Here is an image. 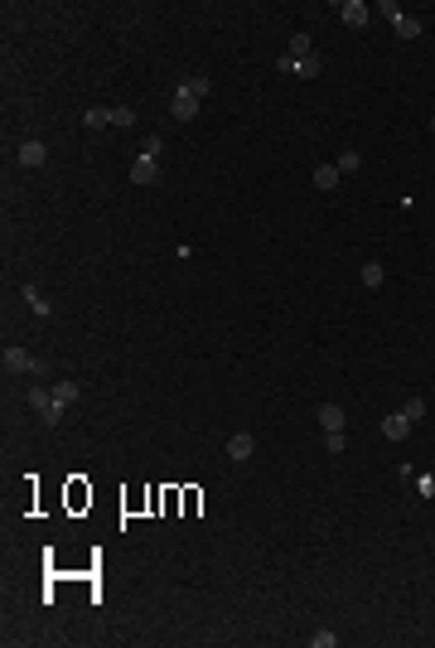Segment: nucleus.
Masks as SVG:
<instances>
[{"label":"nucleus","instance_id":"8","mask_svg":"<svg viewBox=\"0 0 435 648\" xmlns=\"http://www.w3.org/2000/svg\"><path fill=\"white\" fill-rule=\"evenodd\" d=\"M155 175H160V160H145V155H140V160L131 165V179H136V184H155Z\"/></svg>","mask_w":435,"mask_h":648},{"label":"nucleus","instance_id":"3","mask_svg":"<svg viewBox=\"0 0 435 648\" xmlns=\"http://www.w3.org/2000/svg\"><path fill=\"white\" fill-rule=\"evenodd\" d=\"M338 19H343L348 29H363V24H368V5H363V0H343V5H338Z\"/></svg>","mask_w":435,"mask_h":648},{"label":"nucleus","instance_id":"16","mask_svg":"<svg viewBox=\"0 0 435 648\" xmlns=\"http://www.w3.org/2000/svg\"><path fill=\"white\" fill-rule=\"evenodd\" d=\"M179 88H184V92H194V97H199V102H204V97H208V92H213V83H208V78H184V83H179Z\"/></svg>","mask_w":435,"mask_h":648},{"label":"nucleus","instance_id":"15","mask_svg":"<svg viewBox=\"0 0 435 648\" xmlns=\"http://www.w3.org/2000/svg\"><path fill=\"white\" fill-rule=\"evenodd\" d=\"M295 73H300V78H320V73H325V58H315V54H310V58H300V63H295Z\"/></svg>","mask_w":435,"mask_h":648},{"label":"nucleus","instance_id":"22","mask_svg":"<svg viewBox=\"0 0 435 648\" xmlns=\"http://www.w3.org/2000/svg\"><path fill=\"white\" fill-rule=\"evenodd\" d=\"M111 126H136V111H131V107H111Z\"/></svg>","mask_w":435,"mask_h":648},{"label":"nucleus","instance_id":"1","mask_svg":"<svg viewBox=\"0 0 435 648\" xmlns=\"http://www.w3.org/2000/svg\"><path fill=\"white\" fill-rule=\"evenodd\" d=\"M29 407L39 412V421H49V426H58V416H63V407L54 402V392H44V387H34L29 392Z\"/></svg>","mask_w":435,"mask_h":648},{"label":"nucleus","instance_id":"7","mask_svg":"<svg viewBox=\"0 0 435 648\" xmlns=\"http://www.w3.org/2000/svg\"><path fill=\"white\" fill-rule=\"evenodd\" d=\"M252 450H256V440H252L247 431H237L232 440H227V460H237V464H242V460H252Z\"/></svg>","mask_w":435,"mask_h":648},{"label":"nucleus","instance_id":"10","mask_svg":"<svg viewBox=\"0 0 435 648\" xmlns=\"http://www.w3.org/2000/svg\"><path fill=\"white\" fill-rule=\"evenodd\" d=\"M392 29H397V34H402V39H421V34H426V24H421V19H416V15H402V19H397V24H392Z\"/></svg>","mask_w":435,"mask_h":648},{"label":"nucleus","instance_id":"20","mask_svg":"<svg viewBox=\"0 0 435 648\" xmlns=\"http://www.w3.org/2000/svg\"><path fill=\"white\" fill-rule=\"evenodd\" d=\"M358 165H363L358 150H343V155H338V175H348V170H358Z\"/></svg>","mask_w":435,"mask_h":648},{"label":"nucleus","instance_id":"13","mask_svg":"<svg viewBox=\"0 0 435 648\" xmlns=\"http://www.w3.org/2000/svg\"><path fill=\"white\" fill-rule=\"evenodd\" d=\"M54 402L58 407H73L78 402V382H54Z\"/></svg>","mask_w":435,"mask_h":648},{"label":"nucleus","instance_id":"19","mask_svg":"<svg viewBox=\"0 0 435 648\" xmlns=\"http://www.w3.org/2000/svg\"><path fill=\"white\" fill-rule=\"evenodd\" d=\"M83 121L97 131V126H111V111H107V107H88V116H83Z\"/></svg>","mask_w":435,"mask_h":648},{"label":"nucleus","instance_id":"25","mask_svg":"<svg viewBox=\"0 0 435 648\" xmlns=\"http://www.w3.org/2000/svg\"><path fill=\"white\" fill-rule=\"evenodd\" d=\"M431 131H435V116H431Z\"/></svg>","mask_w":435,"mask_h":648},{"label":"nucleus","instance_id":"24","mask_svg":"<svg viewBox=\"0 0 435 648\" xmlns=\"http://www.w3.org/2000/svg\"><path fill=\"white\" fill-rule=\"evenodd\" d=\"M343 445H348V440H343V431H334V435H325V450H329V455H338V450H343Z\"/></svg>","mask_w":435,"mask_h":648},{"label":"nucleus","instance_id":"4","mask_svg":"<svg viewBox=\"0 0 435 648\" xmlns=\"http://www.w3.org/2000/svg\"><path fill=\"white\" fill-rule=\"evenodd\" d=\"M382 435H387V440H407V435H411L407 412H392V416H382Z\"/></svg>","mask_w":435,"mask_h":648},{"label":"nucleus","instance_id":"18","mask_svg":"<svg viewBox=\"0 0 435 648\" xmlns=\"http://www.w3.org/2000/svg\"><path fill=\"white\" fill-rule=\"evenodd\" d=\"M402 412H407V421L416 426V421L426 416V402H421V397H407V402H402Z\"/></svg>","mask_w":435,"mask_h":648},{"label":"nucleus","instance_id":"11","mask_svg":"<svg viewBox=\"0 0 435 648\" xmlns=\"http://www.w3.org/2000/svg\"><path fill=\"white\" fill-rule=\"evenodd\" d=\"M334 184H338V165H320V170H315V189H320V194H329Z\"/></svg>","mask_w":435,"mask_h":648},{"label":"nucleus","instance_id":"6","mask_svg":"<svg viewBox=\"0 0 435 648\" xmlns=\"http://www.w3.org/2000/svg\"><path fill=\"white\" fill-rule=\"evenodd\" d=\"M320 426H325V435L343 431V407L338 402H320Z\"/></svg>","mask_w":435,"mask_h":648},{"label":"nucleus","instance_id":"14","mask_svg":"<svg viewBox=\"0 0 435 648\" xmlns=\"http://www.w3.org/2000/svg\"><path fill=\"white\" fill-rule=\"evenodd\" d=\"M286 49H290V58H295V63H300V58H310V34H290V44H286Z\"/></svg>","mask_w":435,"mask_h":648},{"label":"nucleus","instance_id":"2","mask_svg":"<svg viewBox=\"0 0 435 648\" xmlns=\"http://www.w3.org/2000/svg\"><path fill=\"white\" fill-rule=\"evenodd\" d=\"M170 111H174V121H194L199 97H194V92H184V88H174V102H170Z\"/></svg>","mask_w":435,"mask_h":648},{"label":"nucleus","instance_id":"17","mask_svg":"<svg viewBox=\"0 0 435 648\" xmlns=\"http://www.w3.org/2000/svg\"><path fill=\"white\" fill-rule=\"evenodd\" d=\"M140 155H145V160H160V155H165V140H160V136H145V140H140Z\"/></svg>","mask_w":435,"mask_h":648},{"label":"nucleus","instance_id":"21","mask_svg":"<svg viewBox=\"0 0 435 648\" xmlns=\"http://www.w3.org/2000/svg\"><path fill=\"white\" fill-rule=\"evenodd\" d=\"M24 300H29V305H34V315H49V300H44V295H39V291H34V286H24Z\"/></svg>","mask_w":435,"mask_h":648},{"label":"nucleus","instance_id":"5","mask_svg":"<svg viewBox=\"0 0 435 648\" xmlns=\"http://www.w3.org/2000/svg\"><path fill=\"white\" fill-rule=\"evenodd\" d=\"M5 368H10V373H34L39 363L29 358V348H15V343H10V348H5Z\"/></svg>","mask_w":435,"mask_h":648},{"label":"nucleus","instance_id":"12","mask_svg":"<svg viewBox=\"0 0 435 648\" xmlns=\"http://www.w3.org/2000/svg\"><path fill=\"white\" fill-rule=\"evenodd\" d=\"M382 281H387L382 261H368V266H363V286H368V291H382Z\"/></svg>","mask_w":435,"mask_h":648},{"label":"nucleus","instance_id":"23","mask_svg":"<svg viewBox=\"0 0 435 648\" xmlns=\"http://www.w3.org/2000/svg\"><path fill=\"white\" fill-rule=\"evenodd\" d=\"M310 644H315V648H334V644H338V634H329V629H320V634H310Z\"/></svg>","mask_w":435,"mask_h":648},{"label":"nucleus","instance_id":"9","mask_svg":"<svg viewBox=\"0 0 435 648\" xmlns=\"http://www.w3.org/2000/svg\"><path fill=\"white\" fill-rule=\"evenodd\" d=\"M44 160H49V150H44L39 140H24V145H19V165L34 170V165H44Z\"/></svg>","mask_w":435,"mask_h":648}]
</instances>
